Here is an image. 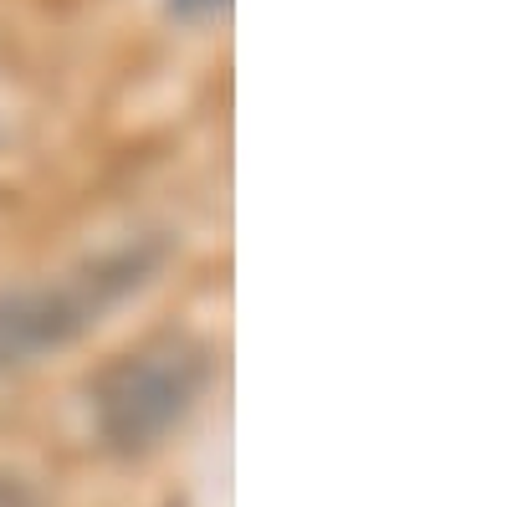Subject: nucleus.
<instances>
[{"mask_svg":"<svg viewBox=\"0 0 512 507\" xmlns=\"http://www.w3.org/2000/svg\"><path fill=\"white\" fill-rule=\"evenodd\" d=\"M226 0H169V11L185 16V21H200V16H216Z\"/></svg>","mask_w":512,"mask_h":507,"instance_id":"3","label":"nucleus"},{"mask_svg":"<svg viewBox=\"0 0 512 507\" xmlns=\"http://www.w3.org/2000/svg\"><path fill=\"white\" fill-rule=\"evenodd\" d=\"M210 385V354L185 333H159L149 344L118 354L93 379V420L98 436L118 456H144L169 431L185 426V415Z\"/></svg>","mask_w":512,"mask_h":507,"instance_id":"1","label":"nucleus"},{"mask_svg":"<svg viewBox=\"0 0 512 507\" xmlns=\"http://www.w3.org/2000/svg\"><path fill=\"white\" fill-rule=\"evenodd\" d=\"M128 287H139V262L123 257L113 267H93V277L16 287L0 292V374L26 369L67 349L77 333H88L103 308H113Z\"/></svg>","mask_w":512,"mask_h":507,"instance_id":"2","label":"nucleus"}]
</instances>
